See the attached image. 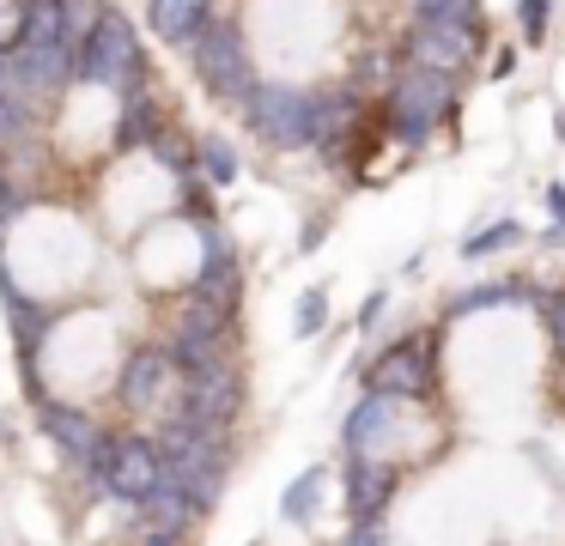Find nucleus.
<instances>
[{"label":"nucleus","mask_w":565,"mask_h":546,"mask_svg":"<svg viewBox=\"0 0 565 546\" xmlns=\"http://www.w3.org/2000/svg\"><path fill=\"white\" fill-rule=\"evenodd\" d=\"M159 456H164V468H171V480L183 485L201 510L220 497V480H225L220 431H201V425H189L183 413H177V419L164 425V437H159Z\"/></svg>","instance_id":"1"},{"label":"nucleus","mask_w":565,"mask_h":546,"mask_svg":"<svg viewBox=\"0 0 565 546\" xmlns=\"http://www.w3.org/2000/svg\"><path fill=\"white\" fill-rule=\"evenodd\" d=\"M456 104V79L450 73H426V67H407L390 92V133L402 146H426V133L438 128V116Z\"/></svg>","instance_id":"2"},{"label":"nucleus","mask_w":565,"mask_h":546,"mask_svg":"<svg viewBox=\"0 0 565 546\" xmlns=\"http://www.w3.org/2000/svg\"><path fill=\"white\" fill-rule=\"evenodd\" d=\"M79 73H86L92 85H110V92H128V97H135L140 43H135V31H128L122 12H104V19L86 31V55H79Z\"/></svg>","instance_id":"3"},{"label":"nucleus","mask_w":565,"mask_h":546,"mask_svg":"<svg viewBox=\"0 0 565 546\" xmlns=\"http://www.w3.org/2000/svg\"><path fill=\"white\" fill-rule=\"evenodd\" d=\"M244 109H249V128H256L268 146H286V152H298V146H317V133H310L317 97H305L298 85H256Z\"/></svg>","instance_id":"4"},{"label":"nucleus","mask_w":565,"mask_h":546,"mask_svg":"<svg viewBox=\"0 0 565 546\" xmlns=\"http://www.w3.org/2000/svg\"><path fill=\"white\" fill-rule=\"evenodd\" d=\"M195 73H201V85H207L220 104H237V97L249 104V92H256L244 36H237L232 24H207V31L195 36Z\"/></svg>","instance_id":"5"},{"label":"nucleus","mask_w":565,"mask_h":546,"mask_svg":"<svg viewBox=\"0 0 565 546\" xmlns=\"http://www.w3.org/2000/svg\"><path fill=\"white\" fill-rule=\"evenodd\" d=\"M104 485L116 497H128V504H152V492L164 485L159 443H147V437H116L110 461H104Z\"/></svg>","instance_id":"6"},{"label":"nucleus","mask_w":565,"mask_h":546,"mask_svg":"<svg viewBox=\"0 0 565 546\" xmlns=\"http://www.w3.org/2000/svg\"><path fill=\"white\" fill-rule=\"evenodd\" d=\"M244 407V383H237L232 364H213L201 376H183V419L201 425V431H220V425L237 419Z\"/></svg>","instance_id":"7"},{"label":"nucleus","mask_w":565,"mask_h":546,"mask_svg":"<svg viewBox=\"0 0 565 546\" xmlns=\"http://www.w3.org/2000/svg\"><path fill=\"white\" fill-rule=\"evenodd\" d=\"M480 49V31H468V24H444V19H419L414 36H407V61L426 73H462L468 61H475Z\"/></svg>","instance_id":"8"},{"label":"nucleus","mask_w":565,"mask_h":546,"mask_svg":"<svg viewBox=\"0 0 565 546\" xmlns=\"http://www.w3.org/2000/svg\"><path fill=\"white\" fill-rule=\"evenodd\" d=\"M43 431L55 437V449H67V461H79V468H98V473H104V461H110V449H116L79 407H43Z\"/></svg>","instance_id":"9"},{"label":"nucleus","mask_w":565,"mask_h":546,"mask_svg":"<svg viewBox=\"0 0 565 546\" xmlns=\"http://www.w3.org/2000/svg\"><path fill=\"white\" fill-rule=\"evenodd\" d=\"M431 388V371H426V352L419 346H395L371 364V395H390V400H414Z\"/></svg>","instance_id":"10"},{"label":"nucleus","mask_w":565,"mask_h":546,"mask_svg":"<svg viewBox=\"0 0 565 546\" xmlns=\"http://www.w3.org/2000/svg\"><path fill=\"white\" fill-rule=\"evenodd\" d=\"M201 243H207V261H201V279H195V291H189V298H207L213 310L232 315V310H237V267H232V243H225V231H220V225L201 231Z\"/></svg>","instance_id":"11"},{"label":"nucleus","mask_w":565,"mask_h":546,"mask_svg":"<svg viewBox=\"0 0 565 546\" xmlns=\"http://www.w3.org/2000/svg\"><path fill=\"white\" fill-rule=\"evenodd\" d=\"M390 497H395V468L377 456H359L353 473H347V510H353V522H377Z\"/></svg>","instance_id":"12"},{"label":"nucleus","mask_w":565,"mask_h":546,"mask_svg":"<svg viewBox=\"0 0 565 546\" xmlns=\"http://www.w3.org/2000/svg\"><path fill=\"white\" fill-rule=\"evenodd\" d=\"M177 371V358L171 352H135V358H128V371H122V407H135V413H152L159 407V395H164V376Z\"/></svg>","instance_id":"13"},{"label":"nucleus","mask_w":565,"mask_h":546,"mask_svg":"<svg viewBox=\"0 0 565 546\" xmlns=\"http://www.w3.org/2000/svg\"><path fill=\"white\" fill-rule=\"evenodd\" d=\"M395 413H402V400L365 395L353 407V419H347V449H353V456H377V449L395 437Z\"/></svg>","instance_id":"14"},{"label":"nucleus","mask_w":565,"mask_h":546,"mask_svg":"<svg viewBox=\"0 0 565 546\" xmlns=\"http://www.w3.org/2000/svg\"><path fill=\"white\" fill-rule=\"evenodd\" d=\"M67 67H74V55H67V49H50V55H38V49H19L7 73H13L19 97H50L55 85L67 79Z\"/></svg>","instance_id":"15"},{"label":"nucleus","mask_w":565,"mask_h":546,"mask_svg":"<svg viewBox=\"0 0 565 546\" xmlns=\"http://www.w3.org/2000/svg\"><path fill=\"white\" fill-rule=\"evenodd\" d=\"M67 31H74L67 0H31V7H25V43H19V49L50 55V49H67Z\"/></svg>","instance_id":"16"},{"label":"nucleus","mask_w":565,"mask_h":546,"mask_svg":"<svg viewBox=\"0 0 565 546\" xmlns=\"http://www.w3.org/2000/svg\"><path fill=\"white\" fill-rule=\"evenodd\" d=\"M353 128H359V97L353 92H322L317 97V116H310V133H317L322 152H334Z\"/></svg>","instance_id":"17"},{"label":"nucleus","mask_w":565,"mask_h":546,"mask_svg":"<svg viewBox=\"0 0 565 546\" xmlns=\"http://www.w3.org/2000/svg\"><path fill=\"white\" fill-rule=\"evenodd\" d=\"M207 12H213V0H152V31L164 43H189V36L207 31Z\"/></svg>","instance_id":"18"},{"label":"nucleus","mask_w":565,"mask_h":546,"mask_svg":"<svg viewBox=\"0 0 565 546\" xmlns=\"http://www.w3.org/2000/svg\"><path fill=\"white\" fill-rule=\"evenodd\" d=\"M195 516H201V504H195V497H189L183 485L171 480V468H164V485L152 492V528H159V534H171V540H177V534H183Z\"/></svg>","instance_id":"19"},{"label":"nucleus","mask_w":565,"mask_h":546,"mask_svg":"<svg viewBox=\"0 0 565 546\" xmlns=\"http://www.w3.org/2000/svg\"><path fill=\"white\" fill-rule=\"evenodd\" d=\"M195 170H201V176L213 182V189H225V182L237 176V152H232V146H225V140H207V146H201V152H195Z\"/></svg>","instance_id":"20"},{"label":"nucleus","mask_w":565,"mask_h":546,"mask_svg":"<svg viewBox=\"0 0 565 546\" xmlns=\"http://www.w3.org/2000/svg\"><path fill=\"white\" fill-rule=\"evenodd\" d=\"M317 497H322V468H310V473H298L292 485H286V516L292 522H310V510H317Z\"/></svg>","instance_id":"21"},{"label":"nucleus","mask_w":565,"mask_h":546,"mask_svg":"<svg viewBox=\"0 0 565 546\" xmlns=\"http://www.w3.org/2000/svg\"><path fill=\"white\" fill-rule=\"evenodd\" d=\"M414 19H444V24H468V31H480L475 0H414Z\"/></svg>","instance_id":"22"},{"label":"nucleus","mask_w":565,"mask_h":546,"mask_svg":"<svg viewBox=\"0 0 565 546\" xmlns=\"http://www.w3.org/2000/svg\"><path fill=\"white\" fill-rule=\"evenodd\" d=\"M122 146H140V140H159V128H152V104L147 97H128V116H122V133H116Z\"/></svg>","instance_id":"23"},{"label":"nucleus","mask_w":565,"mask_h":546,"mask_svg":"<svg viewBox=\"0 0 565 546\" xmlns=\"http://www.w3.org/2000/svg\"><path fill=\"white\" fill-rule=\"evenodd\" d=\"M322 322H329V291H305V298H298V340H310V334H322Z\"/></svg>","instance_id":"24"},{"label":"nucleus","mask_w":565,"mask_h":546,"mask_svg":"<svg viewBox=\"0 0 565 546\" xmlns=\"http://www.w3.org/2000/svg\"><path fill=\"white\" fill-rule=\"evenodd\" d=\"M516 237H523V225H516V218H504V225H492V231H480V237H468L462 255H492V249H504V243H516Z\"/></svg>","instance_id":"25"},{"label":"nucleus","mask_w":565,"mask_h":546,"mask_svg":"<svg viewBox=\"0 0 565 546\" xmlns=\"http://www.w3.org/2000/svg\"><path fill=\"white\" fill-rule=\"evenodd\" d=\"M25 7H31V0H0V49L25 43Z\"/></svg>","instance_id":"26"},{"label":"nucleus","mask_w":565,"mask_h":546,"mask_svg":"<svg viewBox=\"0 0 565 546\" xmlns=\"http://www.w3.org/2000/svg\"><path fill=\"white\" fill-rule=\"evenodd\" d=\"M541 315H547V340H553V352L565 358V291H553V298H541Z\"/></svg>","instance_id":"27"},{"label":"nucleus","mask_w":565,"mask_h":546,"mask_svg":"<svg viewBox=\"0 0 565 546\" xmlns=\"http://www.w3.org/2000/svg\"><path fill=\"white\" fill-rule=\"evenodd\" d=\"M19 128H25V104H7V97H0V146L13 140Z\"/></svg>","instance_id":"28"},{"label":"nucleus","mask_w":565,"mask_h":546,"mask_svg":"<svg viewBox=\"0 0 565 546\" xmlns=\"http://www.w3.org/2000/svg\"><path fill=\"white\" fill-rule=\"evenodd\" d=\"M347 546H390V540H383V522H353Z\"/></svg>","instance_id":"29"},{"label":"nucleus","mask_w":565,"mask_h":546,"mask_svg":"<svg viewBox=\"0 0 565 546\" xmlns=\"http://www.w3.org/2000/svg\"><path fill=\"white\" fill-rule=\"evenodd\" d=\"M499 298H511V291H504V286H480V291H468L456 310H480V303H499Z\"/></svg>","instance_id":"30"},{"label":"nucleus","mask_w":565,"mask_h":546,"mask_svg":"<svg viewBox=\"0 0 565 546\" xmlns=\"http://www.w3.org/2000/svg\"><path fill=\"white\" fill-rule=\"evenodd\" d=\"M523 24L541 36V24H547V0H523Z\"/></svg>","instance_id":"31"},{"label":"nucleus","mask_w":565,"mask_h":546,"mask_svg":"<svg viewBox=\"0 0 565 546\" xmlns=\"http://www.w3.org/2000/svg\"><path fill=\"white\" fill-rule=\"evenodd\" d=\"M317 243H322V218H317V225H305V237H298V249L310 255V249H317Z\"/></svg>","instance_id":"32"},{"label":"nucleus","mask_w":565,"mask_h":546,"mask_svg":"<svg viewBox=\"0 0 565 546\" xmlns=\"http://www.w3.org/2000/svg\"><path fill=\"white\" fill-rule=\"evenodd\" d=\"M547 206H553V218L565 225V189H547Z\"/></svg>","instance_id":"33"},{"label":"nucleus","mask_w":565,"mask_h":546,"mask_svg":"<svg viewBox=\"0 0 565 546\" xmlns=\"http://www.w3.org/2000/svg\"><path fill=\"white\" fill-rule=\"evenodd\" d=\"M147 546H171V534H159V528H152V534H147Z\"/></svg>","instance_id":"34"},{"label":"nucleus","mask_w":565,"mask_h":546,"mask_svg":"<svg viewBox=\"0 0 565 546\" xmlns=\"http://www.w3.org/2000/svg\"><path fill=\"white\" fill-rule=\"evenodd\" d=\"M0 79H7V67H0Z\"/></svg>","instance_id":"35"},{"label":"nucleus","mask_w":565,"mask_h":546,"mask_svg":"<svg viewBox=\"0 0 565 546\" xmlns=\"http://www.w3.org/2000/svg\"><path fill=\"white\" fill-rule=\"evenodd\" d=\"M559 128H565V116H559Z\"/></svg>","instance_id":"36"}]
</instances>
